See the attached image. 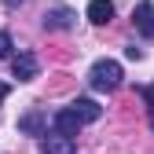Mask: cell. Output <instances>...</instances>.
Listing matches in <instances>:
<instances>
[{"label":"cell","mask_w":154,"mask_h":154,"mask_svg":"<svg viewBox=\"0 0 154 154\" xmlns=\"http://www.w3.org/2000/svg\"><path fill=\"white\" fill-rule=\"evenodd\" d=\"M81 118H77V114L66 106V110H59V114H55V132H66V136H77V132H81Z\"/></svg>","instance_id":"52a82bcc"},{"label":"cell","mask_w":154,"mask_h":154,"mask_svg":"<svg viewBox=\"0 0 154 154\" xmlns=\"http://www.w3.org/2000/svg\"><path fill=\"white\" fill-rule=\"evenodd\" d=\"M18 128L29 132V136H44V118H41L37 110H29L26 118H18Z\"/></svg>","instance_id":"9c48e42d"},{"label":"cell","mask_w":154,"mask_h":154,"mask_svg":"<svg viewBox=\"0 0 154 154\" xmlns=\"http://www.w3.org/2000/svg\"><path fill=\"white\" fill-rule=\"evenodd\" d=\"M11 70H15L18 81H33V77L41 73V63H37V55H33V51H22V55H15Z\"/></svg>","instance_id":"277c9868"},{"label":"cell","mask_w":154,"mask_h":154,"mask_svg":"<svg viewBox=\"0 0 154 154\" xmlns=\"http://www.w3.org/2000/svg\"><path fill=\"white\" fill-rule=\"evenodd\" d=\"M44 26L48 29H70L73 26V11L70 8H48L44 11Z\"/></svg>","instance_id":"8992f818"},{"label":"cell","mask_w":154,"mask_h":154,"mask_svg":"<svg viewBox=\"0 0 154 154\" xmlns=\"http://www.w3.org/2000/svg\"><path fill=\"white\" fill-rule=\"evenodd\" d=\"M121 77H125L121 63L99 59V63H92V70H88V85H92L95 92H114V88H121Z\"/></svg>","instance_id":"6da1fadb"},{"label":"cell","mask_w":154,"mask_h":154,"mask_svg":"<svg viewBox=\"0 0 154 154\" xmlns=\"http://www.w3.org/2000/svg\"><path fill=\"white\" fill-rule=\"evenodd\" d=\"M70 110H73L85 125H88V121H99V114H103L95 99H73V103H70Z\"/></svg>","instance_id":"ba28073f"},{"label":"cell","mask_w":154,"mask_h":154,"mask_svg":"<svg viewBox=\"0 0 154 154\" xmlns=\"http://www.w3.org/2000/svg\"><path fill=\"white\" fill-rule=\"evenodd\" d=\"M88 22H95V26H106L110 18H114V4L110 0H88Z\"/></svg>","instance_id":"5b68a950"},{"label":"cell","mask_w":154,"mask_h":154,"mask_svg":"<svg viewBox=\"0 0 154 154\" xmlns=\"http://www.w3.org/2000/svg\"><path fill=\"white\" fill-rule=\"evenodd\" d=\"M4 4H8V8H15V4H22V0H4Z\"/></svg>","instance_id":"4fadbf2b"},{"label":"cell","mask_w":154,"mask_h":154,"mask_svg":"<svg viewBox=\"0 0 154 154\" xmlns=\"http://www.w3.org/2000/svg\"><path fill=\"white\" fill-rule=\"evenodd\" d=\"M41 150L44 154H77V143L73 136H66V132H44V140H41Z\"/></svg>","instance_id":"7a4b0ae2"},{"label":"cell","mask_w":154,"mask_h":154,"mask_svg":"<svg viewBox=\"0 0 154 154\" xmlns=\"http://www.w3.org/2000/svg\"><path fill=\"white\" fill-rule=\"evenodd\" d=\"M11 33H4V29H0V59H8V55H11Z\"/></svg>","instance_id":"30bf717a"},{"label":"cell","mask_w":154,"mask_h":154,"mask_svg":"<svg viewBox=\"0 0 154 154\" xmlns=\"http://www.w3.org/2000/svg\"><path fill=\"white\" fill-rule=\"evenodd\" d=\"M132 18H136V29L147 37V41H154V4L150 0H140L136 11H132Z\"/></svg>","instance_id":"3957f363"},{"label":"cell","mask_w":154,"mask_h":154,"mask_svg":"<svg viewBox=\"0 0 154 154\" xmlns=\"http://www.w3.org/2000/svg\"><path fill=\"white\" fill-rule=\"evenodd\" d=\"M143 99H147V103L154 106V85H150V88H143Z\"/></svg>","instance_id":"8fae6325"},{"label":"cell","mask_w":154,"mask_h":154,"mask_svg":"<svg viewBox=\"0 0 154 154\" xmlns=\"http://www.w3.org/2000/svg\"><path fill=\"white\" fill-rule=\"evenodd\" d=\"M8 92H11V88H8L4 81H0V103H4V99H8Z\"/></svg>","instance_id":"7c38bea8"}]
</instances>
